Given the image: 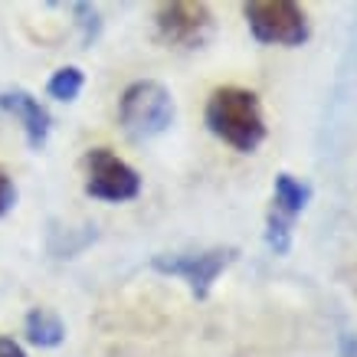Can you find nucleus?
Here are the masks:
<instances>
[{
  "label": "nucleus",
  "mask_w": 357,
  "mask_h": 357,
  "mask_svg": "<svg viewBox=\"0 0 357 357\" xmlns=\"http://www.w3.org/2000/svg\"><path fill=\"white\" fill-rule=\"evenodd\" d=\"M204 121L213 138H220L239 154H252L266 141V119H262L259 96L249 89H213L206 98Z\"/></svg>",
  "instance_id": "nucleus-1"
},
{
  "label": "nucleus",
  "mask_w": 357,
  "mask_h": 357,
  "mask_svg": "<svg viewBox=\"0 0 357 357\" xmlns=\"http://www.w3.org/2000/svg\"><path fill=\"white\" fill-rule=\"evenodd\" d=\"M119 125L131 141H151L174 125V96L158 79L131 82L119 98Z\"/></svg>",
  "instance_id": "nucleus-2"
},
{
  "label": "nucleus",
  "mask_w": 357,
  "mask_h": 357,
  "mask_svg": "<svg viewBox=\"0 0 357 357\" xmlns=\"http://www.w3.org/2000/svg\"><path fill=\"white\" fill-rule=\"evenodd\" d=\"M243 17L252 40L266 46H302L312 36L308 13L292 0H252L243 3Z\"/></svg>",
  "instance_id": "nucleus-3"
},
{
  "label": "nucleus",
  "mask_w": 357,
  "mask_h": 357,
  "mask_svg": "<svg viewBox=\"0 0 357 357\" xmlns=\"http://www.w3.org/2000/svg\"><path fill=\"white\" fill-rule=\"evenodd\" d=\"M236 246H213L200 249V252H158V256H151V269L187 282L194 298H206L213 282L223 275V269H229L236 262Z\"/></svg>",
  "instance_id": "nucleus-4"
},
{
  "label": "nucleus",
  "mask_w": 357,
  "mask_h": 357,
  "mask_svg": "<svg viewBox=\"0 0 357 357\" xmlns=\"http://www.w3.org/2000/svg\"><path fill=\"white\" fill-rule=\"evenodd\" d=\"M86 194L102 204H128L141 194V174L109 148H92L82 158Z\"/></svg>",
  "instance_id": "nucleus-5"
},
{
  "label": "nucleus",
  "mask_w": 357,
  "mask_h": 357,
  "mask_svg": "<svg viewBox=\"0 0 357 357\" xmlns=\"http://www.w3.org/2000/svg\"><path fill=\"white\" fill-rule=\"evenodd\" d=\"M158 40L174 50H200L213 36V13L200 0H171L154 10Z\"/></svg>",
  "instance_id": "nucleus-6"
},
{
  "label": "nucleus",
  "mask_w": 357,
  "mask_h": 357,
  "mask_svg": "<svg viewBox=\"0 0 357 357\" xmlns=\"http://www.w3.org/2000/svg\"><path fill=\"white\" fill-rule=\"evenodd\" d=\"M312 200V187L292 177L289 171L275 174L272 184V206L266 213V246L275 256H289L292 249V223L305 213V206Z\"/></svg>",
  "instance_id": "nucleus-7"
},
{
  "label": "nucleus",
  "mask_w": 357,
  "mask_h": 357,
  "mask_svg": "<svg viewBox=\"0 0 357 357\" xmlns=\"http://www.w3.org/2000/svg\"><path fill=\"white\" fill-rule=\"evenodd\" d=\"M0 112L17 119L33 151H43L46 141H50V131H53V119H50V112L40 98L30 96L26 89H3L0 92Z\"/></svg>",
  "instance_id": "nucleus-8"
},
{
  "label": "nucleus",
  "mask_w": 357,
  "mask_h": 357,
  "mask_svg": "<svg viewBox=\"0 0 357 357\" xmlns=\"http://www.w3.org/2000/svg\"><path fill=\"white\" fill-rule=\"evenodd\" d=\"M23 335L33 347H59L66 341V325L50 308H30L23 318Z\"/></svg>",
  "instance_id": "nucleus-9"
},
{
  "label": "nucleus",
  "mask_w": 357,
  "mask_h": 357,
  "mask_svg": "<svg viewBox=\"0 0 357 357\" xmlns=\"http://www.w3.org/2000/svg\"><path fill=\"white\" fill-rule=\"evenodd\" d=\"M82 86H86V73H82L79 66H63V69H56L53 76H50L46 92H50V98H56V102H76Z\"/></svg>",
  "instance_id": "nucleus-10"
},
{
  "label": "nucleus",
  "mask_w": 357,
  "mask_h": 357,
  "mask_svg": "<svg viewBox=\"0 0 357 357\" xmlns=\"http://www.w3.org/2000/svg\"><path fill=\"white\" fill-rule=\"evenodd\" d=\"M73 17H76V26L82 33V43L92 46L98 40V33H102V17L92 3H73Z\"/></svg>",
  "instance_id": "nucleus-11"
},
{
  "label": "nucleus",
  "mask_w": 357,
  "mask_h": 357,
  "mask_svg": "<svg viewBox=\"0 0 357 357\" xmlns=\"http://www.w3.org/2000/svg\"><path fill=\"white\" fill-rule=\"evenodd\" d=\"M13 206H17V184L3 167H0V217H7Z\"/></svg>",
  "instance_id": "nucleus-12"
},
{
  "label": "nucleus",
  "mask_w": 357,
  "mask_h": 357,
  "mask_svg": "<svg viewBox=\"0 0 357 357\" xmlns=\"http://www.w3.org/2000/svg\"><path fill=\"white\" fill-rule=\"evenodd\" d=\"M337 357H357V335L344 331L337 337Z\"/></svg>",
  "instance_id": "nucleus-13"
},
{
  "label": "nucleus",
  "mask_w": 357,
  "mask_h": 357,
  "mask_svg": "<svg viewBox=\"0 0 357 357\" xmlns=\"http://www.w3.org/2000/svg\"><path fill=\"white\" fill-rule=\"evenodd\" d=\"M0 357H26V351L13 337H0Z\"/></svg>",
  "instance_id": "nucleus-14"
}]
</instances>
